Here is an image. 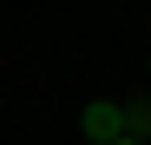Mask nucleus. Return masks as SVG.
<instances>
[{"label": "nucleus", "mask_w": 151, "mask_h": 145, "mask_svg": "<svg viewBox=\"0 0 151 145\" xmlns=\"http://www.w3.org/2000/svg\"><path fill=\"white\" fill-rule=\"evenodd\" d=\"M79 132H86V138H99V145H105V138H125V106L92 99V106L79 112Z\"/></svg>", "instance_id": "f257e3e1"}, {"label": "nucleus", "mask_w": 151, "mask_h": 145, "mask_svg": "<svg viewBox=\"0 0 151 145\" xmlns=\"http://www.w3.org/2000/svg\"><path fill=\"white\" fill-rule=\"evenodd\" d=\"M105 145H145V138H105Z\"/></svg>", "instance_id": "f03ea898"}, {"label": "nucleus", "mask_w": 151, "mask_h": 145, "mask_svg": "<svg viewBox=\"0 0 151 145\" xmlns=\"http://www.w3.org/2000/svg\"><path fill=\"white\" fill-rule=\"evenodd\" d=\"M145 66H151V59H145Z\"/></svg>", "instance_id": "7ed1b4c3"}]
</instances>
